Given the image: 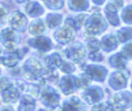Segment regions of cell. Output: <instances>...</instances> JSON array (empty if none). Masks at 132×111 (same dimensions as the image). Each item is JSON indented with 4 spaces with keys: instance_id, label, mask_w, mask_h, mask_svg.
<instances>
[{
    "instance_id": "6da1fadb",
    "label": "cell",
    "mask_w": 132,
    "mask_h": 111,
    "mask_svg": "<svg viewBox=\"0 0 132 111\" xmlns=\"http://www.w3.org/2000/svg\"><path fill=\"white\" fill-rule=\"evenodd\" d=\"M15 34L11 29H4L1 34H0V40L3 43V45H5V47L7 48V50H12L15 46Z\"/></svg>"
},
{
    "instance_id": "7a4b0ae2",
    "label": "cell",
    "mask_w": 132,
    "mask_h": 111,
    "mask_svg": "<svg viewBox=\"0 0 132 111\" xmlns=\"http://www.w3.org/2000/svg\"><path fill=\"white\" fill-rule=\"evenodd\" d=\"M26 23V18L24 14H22L20 11H14L9 16V25L14 29H21L24 27Z\"/></svg>"
},
{
    "instance_id": "3957f363",
    "label": "cell",
    "mask_w": 132,
    "mask_h": 111,
    "mask_svg": "<svg viewBox=\"0 0 132 111\" xmlns=\"http://www.w3.org/2000/svg\"><path fill=\"white\" fill-rule=\"evenodd\" d=\"M72 38H73V32L70 29V27H64L63 29L59 30L56 33V39L63 43L69 42Z\"/></svg>"
},
{
    "instance_id": "277c9868",
    "label": "cell",
    "mask_w": 132,
    "mask_h": 111,
    "mask_svg": "<svg viewBox=\"0 0 132 111\" xmlns=\"http://www.w3.org/2000/svg\"><path fill=\"white\" fill-rule=\"evenodd\" d=\"M16 98H18V91H16L14 88H12V87H10V88L4 90L3 96H2L3 101L6 102V103L12 102V101H14Z\"/></svg>"
},
{
    "instance_id": "5b68a950",
    "label": "cell",
    "mask_w": 132,
    "mask_h": 111,
    "mask_svg": "<svg viewBox=\"0 0 132 111\" xmlns=\"http://www.w3.org/2000/svg\"><path fill=\"white\" fill-rule=\"evenodd\" d=\"M26 10H27V12H28L30 15H33V16L42 13V8H41V7L39 6V4L36 3V2H32V3L28 4L27 7H26Z\"/></svg>"
},
{
    "instance_id": "8992f818",
    "label": "cell",
    "mask_w": 132,
    "mask_h": 111,
    "mask_svg": "<svg viewBox=\"0 0 132 111\" xmlns=\"http://www.w3.org/2000/svg\"><path fill=\"white\" fill-rule=\"evenodd\" d=\"M43 30H44V27H43V24L41 21H35L30 26V32H31V34H34V35L41 34L43 32Z\"/></svg>"
},
{
    "instance_id": "52a82bcc",
    "label": "cell",
    "mask_w": 132,
    "mask_h": 111,
    "mask_svg": "<svg viewBox=\"0 0 132 111\" xmlns=\"http://www.w3.org/2000/svg\"><path fill=\"white\" fill-rule=\"evenodd\" d=\"M33 41H34V44H32V45H34V46H36L42 50H47V48L51 46V42L47 38L42 37V38H38V39L33 40Z\"/></svg>"
},
{
    "instance_id": "ba28073f",
    "label": "cell",
    "mask_w": 132,
    "mask_h": 111,
    "mask_svg": "<svg viewBox=\"0 0 132 111\" xmlns=\"http://www.w3.org/2000/svg\"><path fill=\"white\" fill-rule=\"evenodd\" d=\"M0 63L8 66V67H11L13 65H15L18 63V59L15 55H7V57H4V58H0Z\"/></svg>"
},
{
    "instance_id": "9c48e42d",
    "label": "cell",
    "mask_w": 132,
    "mask_h": 111,
    "mask_svg": "<svg viewBox=\"0 0 132 111\" xmlns=\"http://www.w3.org/2000/svg\"><path fill=\"white\" fill-rule=\"evenodd\" d=\"M60 22V15L57 14H51L47 16V24L50 27H55Z\"/></svg>"
},
{
    "instance_id": "30bf717a",
    "label": "cell",
    "mask_w": 132,
    "mask_h": 111,
    "mask_svg": "<svg viewBox=\"0 0 132 111\" xmlns=\"http://www.w3.org/2000/svg\"><path fill=\"white\" fill-rule=\"evenodd\" d=\"M10 87H11V82L8 79H6V78H1L0 79V91L6 90Z\"/></svg>"
},
{
    "instance_id": "8fae6325",
    "label": "cell",
    "mask_w": 132,
    "mask_h": 111,
    "mask_svg": "<svg viewBox=\"0 0 132 111\" xmlns=\"http://www.w3.org/2000/svg\"><path fill=\"white\" fill-rule=\"evenodd\" d=\"M48 6L52 7H58L61 5V0H43Z\"/></svg>"
},
{
    "instance_id": "7c38bea8",
    "label": "cell",
    "mask_w": 132,
    "mask_h": 111,
    "mask_svg": "<svg viewBox=\"0 0 132 111\" xmlns=\"http://www.w3.org/2000/svg\"><path fill=\"white\" fill-rule=\"evenodd\" d=\"M98 47H99V44H98V42H97L96 40H94V41H92V42L89 43V48H90V50H92V51L97 50Z\"/></svg>"
},
{
    "instance_id": "4fadbf2b",
    "label": "cell",
    "mask_w": 132,
    "mask_h": 111,
    "mask_svg": "<svg viewBox=\"0 0 132 111\" xmlns=\"http://www.w3.org/2000/svg\"><path fill=\"white\" fill-rule=\"evenodd\" d=\"M6 13H7L6 9H5L2 5H0V24L3 22V20H4L5 15H6Z\"/></svg>"
},
{
    "instance_id": "5bb4252c",
    "label": "cell",
    "mask_w": 132,
    "mask_h": 111,
    "mask_svg": "<svg viewBox=\"0 0 132 111\" xmlns=\"http://www.w3.org/2000/svg\"><path fill=\"white\" fill-rule=\"evenodd\" d=\"M3 111H11V109L10 108H5V109H3Z\"/></svg>"
},
{
    "instance_id": "9a60e30c",
    "label": "cell",
    "mask_w": 132,
    "mask_h": 111,
    "mask_svg": "<svg viewBox=\"0 0 132 111\" xmlns=\"http://www.w3.org/2000/svg\"><path fill=\"white\" fill-rule=\"evenodd\" d=\"M16 1H19V2H23V1H26V0H16Z\"/></svg>"
},
{
    "instance_id": "2e32d148",
    "label": "cell",
    "mask_w": 132,
    "mask_h": 111,
    "mask_svg": "<svg viewBox=\"0 0 132 111\" xmlns=\"http://www.w3.org/2000/svg\"><path fill=\"white\" fill-rule=\"evenodd\" d=\"M0 52H1V49H0Z\"/></svg>"
}]
</instances>
